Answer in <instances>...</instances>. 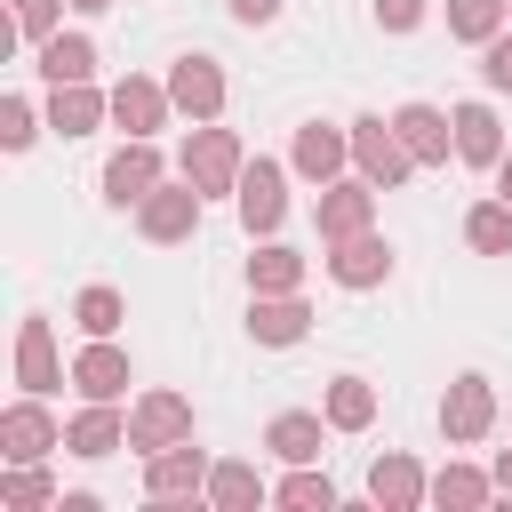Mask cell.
Returning a JSON list of instances; mask_svg holds the SVG:
<instances>
[{"label": "cell", "instance_id": "obj_1", "mask_svg": "<svg viewBox=\"0 0 512 512\" xmlns=\"http://www.w3.org/2000/svg\"><path fill=\"white\" fill-rule=\"evenodd\" d=\"M240 144H232V128H216V120H192V144H184V176L200 184V192H240Z\"/></svg>", "mask_w": 512, "mask_h": 512}, {"label": "cell", "instance_id": "obj_2", "mask_svg": "<svg viewBox=\"0 0 512 512\" xmlns=\"http://www.w3.org/2000/svg\"><path fill=\"white\" fill-rule=\"evenodd\" d=\"M176 440H192V400H184V392H144V400L128 408V448L160 456V448H176Z\"/></svg>", "mask_w": 512, "mask_h": 512}, {"label": "cell", "instance_id": "obj_3", "mask_svg": "<svg viewBox=\"0 0 512 512\" xmlns=\"http://www.w3.org/2000/svg\"><path fill=\"white\" fill-rule=\"evenodd\" d=\"M352 160L368 168V184H376V192H392V184L416 168V152L400 144V128H392V120H376V112H368V120H352Z\"/></svg>", "mask_w": 512, "mask_h": 512}, {"label": "cell", "instance_id": "obj_4", "mask_svg": "<svg viewBox=\"0 0 512 512\" xmlns=\"http://www.w3.org/2000/svg\"><path fill=\"white\" fill-rule=\"evenodd\" d=\"M48 448H64V432H56V416L40 408V392L16 400V408H0V456H8V464H40Z\"/></svg>", "mask_w": 512, "mask_h": 512}, {"label": "cell", "instance_id": "obj_5", "mask_svg": "<svg viewBox=\"0 0 512 512\" xmlns=\"http://www.w3.org/2000/svg\"><path fill=\"white\" fill-rule=\"evenodd\" d=\"M152 184H160V152H152V136H128V144L104 160V200H112V208H144Z\"/></svg>", "mask_w": 512, "mask_h": 512}, {"label": "cell", "instance_id": "obj_6", "mask_svg": "<svg viewBox=\"0 0 512 512\" xmlns=\"http://www.w3.org/2000/svg\"><path fill=\"white\" fill-rule=\"evenodd\" d=\"M136 224H144V240H192V224H200V184H192V176H184V184H152L144 208H136Z\"/></svg>", "mask_w": 512, "mask_h": 512}, {"label": "cell", "instance_id": "obj_7", "mask_svg": "<svg viewBox=\"0 0 512 512\" xmlns=\"http://www.w3.org/2000/svg\"><path fill=\"white\" fill-rule=\"evenodd\" d=\"M232 200H240V224H248V232H272V224L288 216V176H280V160H248Z\"/></svg>", "mask_w": 512, "mask_h": 512}, {"label": "cell", "instance_id": "obj_8", "mask_svg": "<svg viewBox=\"0 0 512 512\" xmlns=\"http://www.w3.org/2000/svg\"><path fill=\"white\" fill-rule=\"evenodd\" d=\"M488 424H496V384L488 376H456L448 400H440V432L448 440H480Z\"/></svg>", "mask_w": 512, "mask_h": 512}, {"label": "cell", "instance_id": "obj_9", "mask_svg": "<svg viewBox=\"0 0 512 512\" xmlns=\"http://www.w3.org/2000/svg\"><path fill=\"white\" fill-rule=\"evenodd\" d=\"M168 96H176V112H192V120H216V112H224V72H216V56H176V72H168Z\"/></svg>", "mask_w": 512, "mask_h": 512}, {"label": "cell", "instance_id": "obj_10", "mask_svg": "<svg viewBox=\"0 0 512 512\" xmlns=\"http://www.w3.org/2000/svg\"><path fill=\"white\" fill-rule=\"evenodd\" d=\"M16 384H24V392H40V400L64 384V360H56L48 320H24V328H16Z\"/></svg>", "mask_w": 512, "mask_h": 512}, {"label": "cell", "instance_id": "obj_11", "mask_svg": "<svg viewBox=\"0 0 512 512\" xmlns=\"http://www.w3.org/2000/svg\"><path fill=\"white\" fill-rule=\"evenodd\" d=\"M144 488L168 504V496H192V488H208V456L192 448V440H176V448H160V456H144Z\"/></svg>", "mask_w": 512, "mask_h": 512}, {"label": "cell", "instance_id": "obj_12", "mask_svg": "<svg viewBox=\"0 0 512 512\" xmlns=\"http://www.w3.org/2000/svg\"><path fill=\"white\" fill-rule=\"evenodd\" d=\"M392 128H400V144L416 152V168H440V160H448V144H456V136H448L456 120H448V112H432V104H400V112H392Z\"/></svg>", "mask_w": 512, "mask_h": 512}, {"label": "cell", "instance_id": "obj_13", "mask_svg": "<svg viewBox=\"0 0 512 512\" xmlns=\"http://www.w3.org/2000/svg\"><path fill=\"white\" fill-rule=\"evenodd\" d=\"M64 448L96 464V456H112V448H128V416H120L112 400H88V408L72 416V432H64Z\"/></svg>", "mask_w": 512, "mask_h": 512}, {"label": "cell", "instance_id": "obj_14", "mask_svg": "<svg viewBox=\"0 0 512 512\" xmlns=\"http://www.w3.org/2000/svg\"><path fill=\"white\" fill-rule=\"evenodd\" d=\"M368 496H376L384 512H416V504L432 496V480L416 472V456H376V464H368Z\"/></svg>", "mask_w": 512, "mask_h": 512}, {"label": "cell", "instance_id": "obj_15", "mask_svg": "<svg viewBox=\"0 0 512 512\" xmlns=\"http://www.w3.org/2000/svg\"><path fill=\"white\" fill-rule=\"evenodd\" d=\"M376 216V184H328L320 192V240H352Z\"/></svg>", "mask_w": 512, "mask_h": 512}, {"label": "cell", "instance_id": "obj_16", "mask_svg": "<svg viewBox=\"0 0 512 512\" xmlns=\"http://www.w3.org/2000/svg\"><path fill=\"white\" fill-rule=\"evenodd\" d=\"M72 392H80V400H120V392H128V352H112V344L96 336V344L72 360Z\"/></svg>", "mask_w": 512, "mask_h": 512}, {"label": "cell", "instance_id": "obj_17", "mask_svg": "<svg viewBox=\"0 0 512 512\" xmlns=\"http://www.w3.org/2000/svg\"><path fill=\"white\" fill-rule=\"evenodd\" d=\"M328 272H336L344 288H376V280L392 272V248H384L376 232H352V240H336V256H328Z\"/></svg>", "mask_w": 512, "mask_h": 512}, {"label": "cell", "instance_id": "obj_18", "mask_svg": "<svg viewBox=\"0 0 512 512\" xmlns=\"http://www.w3.org/2000/svg\"><path fill=\"white\" fill-rule=\"evenodd\" d=\"M168 104H176V96L152 88V80H120V88H112V120H120L128 136H152V128L168 120Z\"/></svg>", "mask_w": 512, "mask_h": 512}, {"label": "cell", "instance_id": "obj_19", "mask_svg": "<svg viewBox=\"0 0 512 512\" xmlns=\"http://www.w3.org/2000/svg\"><path fill=\"white\" fill-rule=\"evenodd\" d=\"M104 112H112V96H96L88 80H64V88L48 96V128H56V136H88Z\"/></svg>", "mask_w": 512, "mask_h": 512}, {"label": "cell", "instance_id": "obj_20", "mask_svg": "<svg viewBox=\"0 0 512 512\" xmlns=\"http://www.w3.org/2000/svg\"><path fill=\"white\" fill-rule=\"evenodd\" d=\"M304 328H312V312L296 296H256L248 304V336L256 344H304Z\"/></svg>", "mask_w": 512, "mask_h": 512}, {"label": "cell", "instance_id": "obj_21", "mask_svg": "<svg viewBox=\"0 0 512 512\" xmlns=\"http://www.w3.org/2000/svg\"><path fill=\"white\" fill-rule=\"evenodd\" d=\"M456 152H464L472 168H496V160H504V128H496L488 104H456Z\"/></svg>", "mask_w": 512, "mask_h": 512}, {"label": "cell", "instance_id": "obj_22", "mask_svg": "<svg viewBox=\"0 0 512 512\" xmlns=\"http://www.w3.org/2000/svg\"><path fill=\"white\" fill-rule=\"evenodd\" d=\"M88 72H96V48H88L80 32H48V40H40V80H48V88L88 80Z\"/></svg>", "mask_w": 512, "mask_h": 512}, {"label": "cell", "instance_id": "obj_23", "mask_svg": "<svg viewBox=\"0 0 512 512\" xmlns=\"http://www.w3.org/2000/svg\"><path fill=\"white\" fill-rule=\"evenodd\" d=\"M296 280H304V256H296V248L264 240V248L248 256V288H256V296H296Z\"/></svg>", "mask_w": 512, "mask_h": 512}, {"label": "cell", "instance_id": "obj_24", "mask_svg": "<svg viewBox=\"0 0 512 512\" xmlns=\"http://www.w3.org/2000/svg\"><path fill=\"white\" fill-rule=\"evenodd\" d=\"M264 448H272L280 464H312V456H320V416H304V408L272 416V424H264Z\"/></svg>", "mask_w": 512, "mask_h": 512}, {"label": "cell", "instance_id": "obj_25", "mask_svg": "<svg viewBox=\"0 0 512 512\" xmlns=\"http://www.w3.org/2000/svg\"><path fill=\"white\" fill-rule=\"evenodd\" d=\"M344 152H352V136H336V128H320V120L296 128V168H304L312 184H328V176L344 168Z\"/></svg>", "mask_w": 512, "mask_h": 512}, {"label": "cell", "instance_id": "obj_26", "mask_svg": "<svg viewBox=\"0 0 512 512\" xmlns=\"http://www.w3.org/2000/svg\"><path fill=\"white\" fill-rule=\"evenodd\" d=\"M464 240H472L480 256H512V200H504V192L480 200V208L464 216Z\"/></svg>", "mask_w": 512, "mask_h": 512}, {"label": "cell", "instance_id": "obj_27", "mask_svg": "<svg viewBox=\"0 0 512 512\" xmlns=\"http://www.w3.org/2000/svg\"><path fill=\"white\" fill-rule=\"evenodd\" d=\"M368 416H376V384H368V376H336V384H328V424H336V432H360Z\"/></svg>", "mask_w": 512, "mask_h": 512}, {"label": "cell", "instance_id": "obj_28", "mask_svg": "<svg viewBox=\"0 0 512 512\" xmlns=\"http://www.w3.org/2000/svg\"><path fill=\"white\" fill-rule=\"evenodd\" d=\"M208 504H224V512H248V504H264V480H256V464H208Z\"/></svg>", "mask_w": 512, "mask_h": 512}, {"label": "cell", "instance_id": "obj_29", "mask_svg": "<svg viewBox=\"0 0 512 512\" xmlns=\"http://www.w3.org/2000/svg\"><path fill=\"white\" fill-rule=\"evenodd\" d=\"M504 16H512L504 0H448V32H456V40H480V48L504 32Z\"/></svg>", "mask_w": 512, "mask_h": 512}, {"label": "cell", "instance_id": "obj_30", "mask_svg": "<svg viewBox=\"0 0 512 512\" xmlns=\"http://www.w3.org/2000/svg\"><path fill=\"white\" fill-rule=\"evenodd\" d=\"M488 472H472V464H448V472H432V504H456V512H472V504H488Z\"/></svg>", "mask_w": 512, "mask_h": 512}, {"label": "cell", "instance_id": "obj_31", "mask_svg": "<svg viewBox=\"0 0 512 512\" xmlns=\"http://www.w3.org/2000/svg\"><path fill=\"white\" fill-rule=\"evenodd\" d=\"M0 504H8V512H40V504H56V480H48L40 464H8V480H0Z\"/></svg>", "mask_w": 512, "mask_h": 512}, {"label": "cell", "instance_id": "obj_32", "mask_svg": "<svg viewBox=\"0 0 512 512\" xmlns=\"http://www.w3.org/2000/svg\"><path fill=\"white\" fill-rule=\"evenodd\" d=\"M272 496H280V504H296V512H328V504H336V480H328V472H312V464H296Z\"/></svg>", "mask_w": 512, "mask_h": 512}, {"label": "cell", "instance_id": "obj_33", "mask_svg": "<svg viewBox=\"0 0 512 512\" xmlns=\"http://www.w3.org/2000/svg\"><path fill=\"white\" fill-rule=\"evenodd\" d=\"M72 320H80L88 336H112V328L128 320V304H120V288H80V304H72Z\"/></svg>", "mask_w": 512, "mask_h": 512}, {"label": "cell", "instance_id": "obj_34", "mask_svg": "<svg viewBox=\"0 0 512 512\" xmlns=\"http://www.w3.org/2000/svg\"><path fill=\"white\" fill-rule=\"evenodd\" d=\"M0 144H8V152H24V144H32V104H24V96H8V104H0Z\"/></svg>", "mask_w": 512, "mask_h": 512}, {"label": "cell", "instance_id": "obj_35", "mask_svg": "<svg viewBox=\"0 0 512 512\" xmlns=\"http://www.w3.org/2000/svg\"><path fill=\"white\" fill-rule=\"evenodd\" d=\"M56 8H64V0H16V32H24V40H48V32H56Z\"/></svg>", "mask_w": 512, "mask_h": 512}, {"label": "cell", "instance_id": "obj_36", "mask_svg": "<svg viewBox=\"0 0 512 512\" xmlns=\"http://www.w3.org/2000/svg\"><path fill=\"white\" fill-rule=\"evenodd\" d=\"M376 24L384 32H416L424 24V0H376Z\"/></svg>", "mask_w": 512, "mask_h": 512}, {"label": "cell", "instance_id": "obj_37", "mask_svg": "<svg viewBox=\"0 0 512 512\" xmlns=\"http://www.w3.org/2000/svg\"><path fill=\"white\" fill-rule=\"evenodd\" d=\"M480 72H488V88H512V32L488 40V64H480Z\"/></svg>", "mask_w": 512, "mask_h": 512}, {"label": "cell", "instance_id": "obj_38", "mask_svg": "<svg viewBox=\"0 0 512 512\" xmlns=\"http://www.w3.org/2000/svg\"><path fill=\"white\" fill-rule=\"evenodd\" d=\"M232 16H240V24H272V16H280V0H232Z\"/></svg>", "mask_w": 512, "mask_h": 512}, {"label": "cell", "instance_id": "obj_39", "mask_svg": "<svg viewBox=\"0 0 512 512\" xmlns=\"http://www.w3.org/2000/svg\"><path fill=\"white\" fill-rule=\"evenodd\" d=\"M496 192H504V200H512V152H504V160H496Z\"/></svg>", "mask_w": 512, "mask_h": 512}, {"label": "cell", "instance_id": "obj_40", "mask_svg": "<svg viewBox=\"0 0 512 512\" xmlns=\"http://www.w3.org/2000/svg\"><path fill=\"white\" fill-rule=\"evenodd\" d=\"M496 488H504V496H512V456H504V464H496Z\"/></svg>", "mask_w": 512, "mask_h": 512}, {"label": "cell", "instance_id": "obj_41", "mask_svg": "<svg viewBox=\"0 0 512 512\" xmlns=\"http://www.w3.org/2000/svg\"><path fill=\"white\" fill-rule=\"evenodd\" d=\"M72 8H88V16H96V8H112V0H72Z\"/></svg>", "mask_w": 512, "mask_h": 512}, {"label": "cell", "instance_id": "obj_42", "mask_svg": "<svg viewBox=\"0 0 512 512\" xmlns=\"http://www.w3.org/2000/svg\"><path fill=\"white\" fill-rule=\"evenodd\" d=\"M504 8H512V0H504Z\"/></svg>", "mask_w": 512, "mask_h": 512}]
</instances>
